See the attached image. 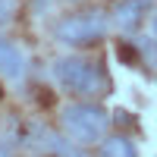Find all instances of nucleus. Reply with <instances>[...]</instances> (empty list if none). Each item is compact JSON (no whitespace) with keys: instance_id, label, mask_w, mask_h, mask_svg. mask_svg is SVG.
<instances>
[{"instance_id":"1","label":"nucleus","mask_w":157,"mask_h":157,"mask_svg":"<svg viewBox=\"0 0 157 157\" xmlns=\"http://www.w3.org/2000/svg\"><path fill=\"white\" fill-rule=\"evenodd\" d=\"M54 75L63 88H69L72 94L85 98H101L110 91V78L104 72L101 63L85 60V57H60L54 63Z\"/></svg>"},{"instance_id":"2","label":"nucleus","mask_w":157,"mask_h":157,"mask_svg":"<svg viewBox=\"0 0 157 157\" xmlns=\"http://www.w3.org/2000/svg\"><path fill=\"white\" fill-rule=\"evenodd\" d=\"M110 126V116L104 113L94 104H69L63 110V129L69 132L72 141L78 145H94V141H104Z\"/></svg>"},{"instance_id":"3","label":"nucleus","mask_w":157,"mask_h":157,"mask_svg":"<svg viewBox=\"0 0 157 157\" xmlns=\"http://www.w3.org/2000/svg\"><path fill=\"white\" fill-rule=\"evenodd\" d=\"M104 35H107V19L101 13H75V16H63L54 25V38L60 44H69V47L94 44Z\"/></svg>"},{"instance_id":"4","label":"nucleus","mask_w":157,"mask_h":157,"mask_svg":"<svg viewBox=\"0 0 157 157\" xmlns=\"http://www.w3.org/2000/svg\"><path fill=\"white\" fill-rule=\"evenodd\" d=\"M157 0H120L113 10V22L120 32H138V25L145 22V16L154 10Z\"/></svg>"},{"instance_id":"5","label":"nucleus","mask_w":157,"mask_h":157,"mask_svg":"<svg viewBox=\"0 0 157 157\" xmlns=\"http://www.w3.org/2000/svg\"><path fill=\"white\" fill-rule=\"evenodd\" d=\"M0 72L6 78H22V72H25L22 50L16 44H10V41H0Z\"/></svg>"},{"instance_id":"6","label":"nucleus","mask_w":157,"mask_h":157,"mask_svg":"<svg viewBox=\"0 0 157 157\" xmlns=\"http://www.w3.org/2000/svg\"><path fill=\"white\" fill-rule=\"evenodd\" d=\"M101 157H138L135 145L123 135H113V138H104L101 141Z\"/></svg>"},{"instance_id":"7","label":"nucleus","mask_w":157,"mask_h":157,"mask_svg":"<svg viewBox=\"0 0 157 157\" xmlns=\"http://www.w3.org/2000/svg\"><path fill=\"white\" fill-rule=\"evenodd\" d=\"M16 6H19V0H0V25H6L16 16Z\"/></svg>"},{"instance_id":"8","label":"nucleus","mask_w":157,"mask_h":157,"mask_svg":"<svg viewBox=\"0 0 157 157\" xmlns=\"http://www.w3.org/2000/svg\"><path fill=\"white\" fill-rule=\"evenodd\" d=\"M57 151H60V157H82L78 151H72V148H66L63 141H57Z\"/></svg>"},{"instance_id":"9","label":"nucleus","mask_w":157,"mask_h":157,"mask_svg":"<svg viewBox=\"0 0 157 157\" xmlns=\"http://www.w3.org/2000/svg\"><path fill=\"white\" fill-rule=\"evenodd\" d=\"M0 157H13V145H10V141L0 145Z\"/></svg>"}]
</instances>
